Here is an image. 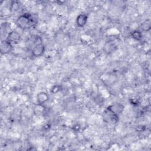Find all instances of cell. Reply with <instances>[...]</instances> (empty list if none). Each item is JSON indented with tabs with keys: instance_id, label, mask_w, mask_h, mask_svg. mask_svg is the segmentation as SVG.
Returning <instances> with one entry per match:
<instances>
[{
	"instance_id": "6da1fadb",
	"label": "cell",
	"mask_w": 151,
	"mask_h": 151,
	"mask_svg": "<svg viewBox=\"0 0 151 151\" xmlns=\"http://www.w3.org/2000/svg\"><path fill=\"white\" fill-rule=\"evenodd\" d=\"M16 23L19 28L25 29L33 27L34 24H35V21L32 14L29 13H24L18 17Z\"/></svg>"
},
{
	"instance_id": "7a4b0ae2",
	"label": "cell",
	"mask_w": 151,
	"mask_h": 151,
	"mask_svg": "<svg viewBox=\"0 0 151 151\" xmlns=\"http://www.w3.org/2000/svg\"><path fill=\"white\" fill-rule=\"evenodd\" d=\"M103 117L106 123H117L119 121V115L114 113L108 107L104 110Z\"/></svg>"
},
{
	"instance_id": "3957f363",
	"label": "cell",
	"mask_w": 151,
	"mask_h": 151,
	"mask_svg": "<svg viewBox=\"0 0 151 151\" xmlns=\"http://www.w3.org/2000/svg\"><path fill=\"white\" fill-rule=\"evenodd\" d=\"M12 50V44L4 40L1 41L0 45V52L2 54H6L9 53Z\"/></svg>"
},
{
	"instance_id": "277c9868",
	"label": "cell",
	"mask_w": 151,
	"mask_h": 151,
	"mask_svg": "<svg viewBox=\"0 0 151 151\" xmlns=\"http://www.w3.org/2000/svg\"><path fill=\"white\" fill-rule=\"evenodd\" d=\"M45 46L41 44L35 45L32 50V55L35 57H38L41 56L45 51Z\"/></svg>"
},
{
	"instance_id": "5b68a950",
	"label": "cell",
	"mask_w": 151,
	"mask_h": 151,
	"mask_svg": "<svg viewBox=\"0 0 151 151\" xmlns=\"http://www.w3.org/2000/svg\"><path fill=\"white\" fill-rule=\"evenodd\" d=\"M88 20V17L85 14H80L77 15L76 19V24L77 27L82 28L84 27L87 24Z\"/></svg>"
},
{
	"instance_id": "8992f818",
	"label": "cell",
	"mask_w": 151,
	"mask_h": 151,
	"mask_svg": "<svg viewBox=\"0 0 151 151\" xmlns=\"http://www.w3.org/2000/svg\"><path fill=\"white\" fill-rule=\"evenodd\" d=\"M21 36L19 33L15 31H12L8 34L6 40L10 42L11 44L17 42L19 41Z\"/></svg>"
},
{
	"instance_id": "52a82bcc",
	"label": "cell",
	"mask_w": 151,
	"mask_h": 151,
	"mask_svg": "<svg viewBox=\"0 0 151 151\" xmlns=\"http://www.w3.org/2000/svg\"><path fill=\"white\" fill-rule=\"evenodd\" d=\"M37 100L38 104H43L47 102L49 99L48 94L44 91H41L37 94Z\"/></svg>"
},
{
	"instance_id": "ba28073f",
	"label": "cell",
	"mask_w": 151,
	"mask_h": 151,
	"mask_svg": "<svg viewBox=\"0 0 151 151\" xmlns=\"http://www.w3.org/2000/svg\"><path fill=\"white\" fill-rule=\"evenodd\" d=\"M108 107L111 110H112L114 113H115L116 114H117L118 115L122 112V111L123 110V109H124V106L122 104L118 103L110 105L109 106H108Z\"/></svg>"
},
{
	"instance_id": "9c48e42d",
	"label": "cell",
	"mask_w": 151,
	"mask_h": 151,
	"mask_svg": "<svg viewBox=\"0 0 151 151\" xmlns=\"http://www.w3.org/2000/svg\"><path fill=\"white\" fill-rule=\"evenodd\" d=\"M142 29L145 31H147L150 30L151 25H150V19H147L141 25Z\"/></svg>"
},
{
	"instance_id": "30bf717a",
	"label": "cell",
	"mask_w": 151,
	"mask_h": 151,
	"mask_svg": "<svg viewBox=\"0 0 151 151\" xmlns=\"http://www.w3.org/2000/svg\"><path fill=\"white\" fill-rule=\"evenodd\" d=\"M132 37H133V39L137 40V41H139L142 39V35L140 31H138V30H134L132 33H131Z\"/></svg>"
}]
</instances>
